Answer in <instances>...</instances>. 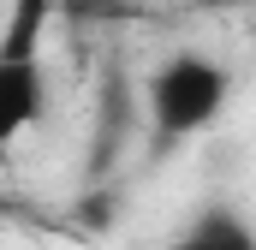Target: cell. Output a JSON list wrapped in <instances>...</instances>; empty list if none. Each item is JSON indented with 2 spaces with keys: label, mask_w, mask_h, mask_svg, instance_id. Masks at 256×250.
I'll return each instance as SVG.
<instances>
[{
  "label": "cell",
  "mask_w": 256,
  "mask_h": 250,
  "mask_svg": "<svg viewBox=\"0 0 256 250\" xmlns=\"http://www.w3.org/2000/svg\"><path fill=\"white\" fill-rule=\"evenodd\" d=\"M226 90H232V78H226L220 60H208V54H173L149 78V114H155L161 131L185 137V131L214 125V114L226 108Z\"/></svg>",
  "instance_id": "1"
},
{
  "label": "cell",
  "mask_w": 256,
  "mask_h": 250,
  "mask_svg": "<svg viewBox=\"0 0 256 250\" xmlns=\"http://www.w3.org/2000/svg\"><path fill=\"white\" fill-rule=\"evenodd\" d=\"M42 108H48L42 60H6L0 54V149L42 120Z\"/></svg>",
  "instance_id": "2"
},
{
  "label": "cell",
  "mask_w": 256,
  "mask_h": 250,
  "mask_svg": "<svg viewBox=\"0 0 256 250\" xmlns=\"http://www.w3.org/2000/svg\"><path fill=\"white\" fill-rule=\"evenodd\" d=\"M173 250H256V238H250V226H244L238 214L214 208V214H202V220H196Z\"/></svg>",
  "instance_id": "3"
},
{
  "label": "cell",
  "mask_w": 256,
  "mask_h": 250,
  "mask_svg": "<svg viewBox=\"0 0 256 250\" xmlns=\"http://www.w3.org/2000/svg\"><path fill=\"white\" fill-rule=\"evenodd\" d=\"M42 24H48V0H12L0 54H6V60H36V48H42Z\"/></svg>",
  "instance_id": "4"
}]
</instances>
